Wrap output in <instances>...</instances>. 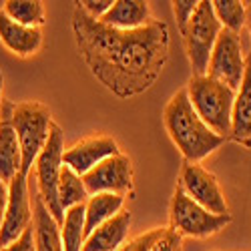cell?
I'll return each instance as SVG.
<instances>
[{
    "mask_svg": "<svg viewBox=\"0 0 251 251\" xmlns=\"http://www.w3.org/2000/svg\"><path fill=\"white\" fill-rule=\"evenodd\" d=\"M129 227H131V213L127 209H123L113 219L104 221L85 237L82 251H119L127 241Z\"/></svg>",
    "mask_w": 251,
    "mask_h": 251,
    "instance_id": "2e32d148",
    "label": "cell"
},
{
    "mask_svg": "<svg viewBox=\"0 0 251 251\" xmlns=\"http://www.w3.org/2000/svg\"><path fill=\"white\" fill-rule=\"evenodd\" d=\"M211 6L221 28L237 34L241 32V28L245 26V14H247L245 2H239V0H211Z\"/></svg>",
    "mask_w": 251,
    "mask_h": 251,
    "instance_id": "603a6c76",
    "label": "cell"
},
{
    "mask_svg": "<svg viewBox=\"0 0 251 251\" xmlns=\"http://www.w3.org/2000/svg\"><path fill=\"white\" fill-rule=\"evenodd\" d=\"M123 205H125V197L115 193L89 195L85 203V235H89L99 225H102L104 221L113 219L119 211H123Z\"/></svg>",
    "mask_w": 251,
    "mask_h": 251,
    "instance_id": "d6986e66",
    "label": "cell"
},
{
    "mask_svg": "<svg viewBox=\"0 0 251 251\" xmlns=\"http://www.w3.org/2000/svg\"><path fill=\"white\" fill-rule=\"evenodd\" d=\"M10 125L16 131L18 145H20V157H23L20 173L30 177L32 165L38 153L47 145V139L52 127V113L40 100H25L12 107Z\"/></svg>",
    "mask_w": 251,
    "mask_h": 251,
    "instance_id": "277c9868",
    "label": "cell"
},
{
    "mask_svg": "<svg viewBox=\"0 0 251 251\" xmlns=\"http://www.w3.org/2000/svg\"><path fill=\"white\" fill-rule=\"evenodd\" d=\"M82 10H85L91 18L100 20L104 14L109 12V8L113 6V0H82V2H76Z\"/></svg>",
    "mask_w": 251,
    "mask_h": 251,
    "instance_id": "4316f807",
    "label": "cell"
},
{
    "mask_svg": "<svg viewBox=\"0 0 251 251\" xmlns=\"http://www.w3.org/2000/svg\"><path fill=\"white\" fill-rule=\"evenodd\" d=\"M171 4H173L175 20H177V28H179V32H183L187 23H189V18L193 16L199 0H175V2H171Z\"/></svg>",
    "mask_w": 251,
    "mask_h": 251,
    "instance_id": "484cf974",
    "label": "cell"
},
{
    "mask_svg": "<svg viewBox=\"0 0 251 251\" xmlns=\"http://www.w3.org/2000/svg\"><path fill=\"white\" fill-rule=\"evenodd\" d=\"M82 183H85L89 195H97V193H115L121 197L133 195V187H135L133 163L125 153L113 155L99 163L87 175H82Z\"/></svg>",
    "mask_w": 251,
    "mask_h": 251,
    "instance_id": "30bf717a",
    "label": "cell"
},
{
    "mask_svg": "<svg viewBox=\"0 0 251 251\" xmlns=\"http://www.w3.org/2000/svg\"><path fill=\"white\" fill-rule=\"evenodd\" d=\"M0 10L23 26L43 28L45 25V2L40 0H8Z\"/></svg>",
    "mask_w": 251,
    "mask_h": 251,
    "instance_id": "7402d4cb",
    "label": "cell"
},
{
    "mask_svg": "<svg viewBox=\"0 0 251 251\" xmlns=\"http://www.w3.org/2000/svg\"><path fill=\"white\" fill-rule=\"evenodd\" d=\"M89 199V191L85 183H82V177L76 175L73 169H69L67 165H62L60 171V179H58V203L60 209L67 211L71 207L76 205H85Z\"/></svg>",
    "mask_w": 251,
    "mask_h": 251,
    "instance_id": "44dd1931",
    "label": "cell"
},
{
    "mask_svg": "<svg viewBox=\"0 0 251 251\" xmlns=\"http://www.w3.org/2000/svg\"><path fill=\"white\" fill-rule=\"evenodd\" d=\"M151 251H183V237L171 227H163Z\"/></svg>",
    "mask_w": 251,
    "mask_h": 251,
    "instance_id": "cb8c5ba5",
    "label": "cell"
},
{
    "mask_svg": "<svg viewBox=\"0 0 251 251\" xmlns=\"http://www.w3.org/2000/svg\"><path fill=\"white\" fill-rule=\"evenodd\" d=\"M32 225V199L28 177L18 173L8 183V201L0 227V247L14 243Z\"/></svg>",
    "mask_w": 251,
    "mask_h": 251,
    "instance_id": "8fae6325",
    "label": "cell"
},
{
    "mask_svg": "<svg viewBox=\"0 0 251 251\" xmlns=\"http://www.w3.org/2000/svg\"><path fill=\"white\" fill-rule=\"evenodd\" d=\"M0 251H34V229H32V225L14 243L0 247Z\"/></svg>",
    "mask_w": 251,
    "mask_h": 251,
    "instance_id": "83f0119b",
    "label": "cell"
},
{
    "mask_svg": "<svg viewBox=\"0 0 251 251\" xmlns=\"http://www.w3.org/2000/svg\"><path fill=\"white\" fill-rule=\"evenodd\" d=\"M177 187L207 211L215 215H229V205L217 177L199 163H183Z\"/></svg>",
    "mask_w": 251,
    "mask_h": 251,
    "instance_id": "9c48e42d",
    "label": "cell"
},
{
    "mask_svg": "<svg viewBox=\"0 0 251 251\" xmlns=\"http://www.w3.org/2000/svg\"><path fill=\"white\" fill-rule=\"evenodd\" d=\"M245 73V56L241 36L231 30H221L207 65V76H211L231 91H237Z\"/></svg>",
    "mask_w": 251,
    "mask_h": 251,
    "instance_id": "ba28073f",
    "label": "cell"
},
{
    "mask_svg": "<svg viewBox=\"0 0 251 251\" xmlns=\"http://www.w3.org/2000/svg\"><path fill=\"white\" fill-rule=\"evenodd\" d=\"M85 205H76L65 211L60 223V243L62 251H82L85 245Z\"/></svg>",
    "mask_w": 251,
    "mask_h": 251,
    "instance_id": "ffe728a7",
    "label": "cell"
},
{
    "mask_svg": "<svg viewBox=\"0 0 251 251\" xmlns=\"http://www.w3.org/2000/svg\"><path fill=\"white\" fill-rule=\"evenodd\" d=\"M6 201H8V185L4 181H0V227H2V221H4Z\"/></svg>",
    "mask_w": 251,
    "mask_h": 251,
    "instance_id": "f1b7e54d",
    "label": "cell"
},
{
    "mask_svg": "<svg viewBox=\"0 0 251 251\" xmlns=\"http://www.w3.org/2000/svg\"><path fill=\"white\" fill-rule=\"evenodd\" d=\"M62 153H65V133H62V129L56 123H52L47 145L38 153L32 169L36 179V195L43 199V203L47 205L49 213L54 217L58 227L62 219H65V211L60 209V203H58V179L62 171Z\"/></svg>",
    "mask_w": 251,
    "mask_h": 251,
    "instance_id": "5b68a950",
    "label": "cell"
},
{
    "mask_svg": "<svg viewBox=\"0 0 251 251\" xmlns=\"http://www.w3.org/2000/svg\"><path fill=\"white\" fill-rule=\"evenodd\" d=\"M12 107L14 102L4 99L2 115H0V181H4L6 185L20 173V167H23L18 137L10 125Z\"/></svg>",
    "mask_w": 251,
    "mask_h": 251,
    "instance_id": "9a60e30c",
    "label": "cell"
},
{
    "mask_svg": "<svg viewBox=\"0 0 251 251\" xmlns=\"http://www.w3.org/2000/svg\"><path fill=\"white\" fill-rule=\"evenodd\" d=\"M32 229L34 251H62L60 227L38 195L32 197Z\"/></svg>",
    "mask_w": 251,
    "mask_h": 251,
    "instance_id": "ac0fdd59",
    "label": "cell"
},
{
    "mask_svg": "<svg viewBox=\"0 0 251 251\" xmlns=\"http://www.w3.org/2000/svg\"><path fill=\"white\" fill-rule=\"evenodd\" d=\"M185 91L199 119L215 135L229 139L235 91L207 75H193L187 82Z\"/></svg>",
    "mask_w": 251,
    "mask_h": 251,
    "instance_id": "3957f363",
    "label": "cell"
},
{
    "mask_svg": "<svg viewBox=\"0 0 251 251\" xmlns=\"http://www.w3.org/2000/svg\"><path fill=\"white\" fill-rule=\"evenodd\" d=\"M161 229L163 227H155V229H149V231H145L129 241H125V245L119 249V251H151L155 239L161 235Z\"/></svg>",
    "mask_w": 251,
    "mask_h": 251,
    "instance_id": "d4e9b609",
    "label": "cell"
},
{
    "mask_svg": "<svg viewBox=\"0 0 251 251\" xmlns=\"http://www.w3.org/2000/svg\"><path fill=\"white\" fill-rule=\"evenodd\" d=\"M229 139L251 149V50L245 56V73L239 89L235 91V102L231 113V133Z\"/></svg>",
    "mask_w": 251,
    "mask_h": 251,
    "instance_id": "4fadbf2b",
    "label": "cell"
},
{
    "mask_svg": "<svg viewBox=\"0 0 251 251\" xmlns=\"http://www.w3.org/2000/svg\"><path fill=\"white\" fill-rule=\"evenodd\" d=\"M76 49L91 73L119 99L149 91L169 58L171 36L163 20L119 30L91 18L78 4L73 12Z\"/></svg>",
    "mask_w": 251,
    "mask_h": 251,
    "instance_id": "6da1fadb",
    "label": "cell"
},
{
    "mask_svg": "<svg viewBox=\"0 0 251 251\" xmlns=\"http://www.w3.org/2000/svg\"><path fill=\"white\" fill-rule=\"evenodd\" d=\"M151 20V6L145 0H115L100 23L119 30H135L149 25Z\"/></svg>",
    "mask_w": 251,
    "mask_h": 251,
    "instance_id": "e0dca14e",
    "label": "cell"
},
{
    "mask_svg": "<svg viewBox=\"0 0 251 251\" xmlns=\"http://www.w3.org/2000/svg\"><path fill=\"white\" fill-rule=\"evenodd\" d=\"M163 125L187 163H201L225 143L199 119L185 89H179L165 104Z\"/></svg>",
    "mask_w": 251,
    "mask_h": 251,
    "instance_id": "7a4b0ae2",
    "label": "cell"
},
{
    "mask_svg": "<svg viewBox=\"0 0 251 251\" xmlns=\"http://www.w3.org/2000/svg\"><path fill=\"white\" fill-rule=\"evenodd\" d=\"M247 6V14H245V26L249 28V34H251V4H245Z\"/></svg>",
    "mask_w": 251,
    "mask_h": 251,
    "instance_id": "4dcf8cb0",
    "label": "cell"
},
{
    "mask_svg": "<svg viewBox=\"0 0 251 251\" xmlns=\"http://www.w3.org/2000/svg\"><path fill=\"white\" fill-rule=\"evenodd\" d=\"M2 91H4V75H2V71H0V115H2V102H4Z\"/></svg>",
    "mask_w": 251,
    "mask_h": 251,
    "instance_id": "f546056e",
    "label": "cell"
},
{
    "mask_svg": "<svg viewBox=\"0 0 251 251\" xmlns=\"http://www.w3.org/2000/svg\"><path fill=\"white\" fill-rule=\"evenodd\" d=\"M0 43L12 54L28 58L43 49V28L23 26L0 10Z\"/></svg>",
    "mask_w": 251,
    "mask_h": 251,
    "instance_id": "5bb4252c",
    "label": "cell"
},
{
    "mask_svg": "<svg viewBox=\"0 0 251 251\" xmlns=\"http://www.w3.org/2000/svg\"><path fill=\"white\" fill-rule=\"evenodd\" d=\"M119 143L109 137V135H93L76 141L73 147L65 149L62 153V165H67L69 169H73L76 175H87L91 169L104 159H109L113 155H119Z\"/></svg>",
    "mask_w": 251,
    "mask_h": 251,
    "instance_id": "7c38bea8",
    "label": "cell"
},
{
    "mask_svg": "<svg viewBox=\"0 0 251 251\" xmlns=\"http://www.w3.org/2000/svg\"><path fill=\"white\" fill-rule=\"evenodd\" d=\"M169 227L175 229L181 237L207 239L223 231L231 223V215H215L207 211L177 187L169 205Z\"/></svg>",
    "mask_w": 251,
    "mask_h": 251,
    "instance_id": "52a82bcc",
    "label": "cell"
},
{
    "mask_svg": "<svg viewBox=\"0 0 251 251\" xmlns=\"http://www.w3.org/2000/svg\"><path fill=\"white\" fill-rule=\"evenodd\" d=\"M221 30L223 28L219 25V20L215 18L211 0H199L193 16L189 18L185 30L181 32L185 43V52L193 69V75H207L209 58H211L213 47Z\"/></svg>",
    "mask_w": 251,
    "mask_h": 251,
    "instance_id": "8992f818",
    "label": "cell"
}]
</instances>
